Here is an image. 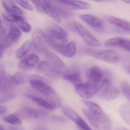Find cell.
I'll return each instance as SVG.
<instances>
[{
  "mask_svg": "<svg viewBox=\"0 0 130 130\" xmlns=\"http://www.w3.org/2000/svg\"><path fill=\"white\" fill-rule=\"evenodd\" d=\"M37 70L41 73L48 74H54V70L51 65L47 61L41 62L37 67Z\"/></svg>",
  "mask_w": 130,
  "mask_h": 130,
  "instance_id": "cell-28",
  "label": "cell"
},
{
  "mask_svg": "<svg viewBox=\"0 0 130 130\" xmlns=\"http://www.w3.org/2000/svg\"><path fill=\"white\" fill-rule=\"evenodd\" d=\"M99 84L89 82L86 83H82L75 86V89L77 94L82 98L89 99L98 93Z\"/></svg>",
  "mask_w": 130,
  "mask_h": 130,
  "instance_id": "cell-10",
  "label": "cell"
},
{
  "mask_svg": "<svg viewBox=\"0 0 130 130\" xmlns=\"http://www.w3.org/2000/svg\"><path fill=\"white\" fill-rule=\"evenodd\" d=\"M48 43L56 51L67 57H73L76 53V47L74 42L60 43L51 41Z\"/></svg>",
  "mask_w": 130,
  "mask_h": 130,
  "instance_id": "cell-11",
  "label": "cell"
},
{
  "mask_svg": "<svg viewBox=\"0 0 130 130\" xmlns=\"http://www.w3.org/2000/svg\"><path fill=\"white\" fill-rule=\"evenodd\" d=\"M85 73L89 80V82L99 84L102 81L103 73L101 68L98 66H93L87 68Z\"/></svg>",
  "mask_w": 130,
  "mask_h": 130,
  "instance_id": "cell-15",
  "label": "cell"
},
{
  "mask_svg": "<svg viewBox=\"0 0 130 130\" xmlns=\"http://www.w3.org/2000/svg\"><path fill=\"white\" fill-rule=\"evenodd\" d=\"M83 102L95 116L103 130H111V121L99 105L94 102L86 100H83Z\"/></svg>",
  "mask_w": 130,
  "mask_h": 130,
  "instance_id": "cell-3",
  "label": "cell"
},
{
  "mask_svg": "<svg viewBox=\"0 0 130 130\" xmlns=\"http://www.w3.org/2000/svg\"><path fill=\"white\" fill-rule=\"evenodd\" d=\"M32 45V42L30 40L24 42L17 52L16 55L17 58H22L25 56L31 49Z\"/></svg>",
  "mask_w": 130,
  "mask_h": 130,
  "instance_id": "cell-27",
  "label": "cell"
},
{
  "mask_svg": "<svg viewBox=\"0 0 130 130\" xmlns=\"http://www.w3.org/2000/svg\"><path fill=\"white\" fill-rule=\"evenodd\" d=\"M122 91L125 95L130 98V84L127 83H124L122 84Z\"/></svg>",
  "mask_w": 130,
  "mask_h": 130,
  "instance_id": "cell-34",
  "label": "cell"
},
{
  "mask_svg": "<svg viewBox=\"0 0 130 130\" xmlns=\"http://www.w3.org/2000/svg\"><path fill=\"white\" fill-rule=\"evenodd\" d=\"M15 2H17V3L19 4L20 6H22L24 9H26L29 10H33V8H32V6L26 1H16Z\"/></svg>",
  "mask_w": 130,
  "mask_h": 130,
  "instance_id": "cell-35",
  "label": "cell"
},
{
  "mask_svg": "<svg viewBox=\"0 0 130 130\" xmlns=\"http://www.w3.org/2000/svg\"><path fill=\"white\" fill-rule=\"evenodd\" d=\"M97 93L98 96L103 99L112 100L115 99L119 96L120 91L109 79L106 78L101 82Z\"/></svg>",
  "mask_w": 130,
  "mask_h": 130,
  "instance_id": "cell-5",
  "label": "cell"
},
{
  "mask_svg": "<svg viewBox=\"0 0 130 130\" xmlns=\"http://www.w3.org/2000/svg\"><path fill=\"white\" fill-rule=\"evenodd\" d=\"M1 130H6L1 125Z\"/></svg>",
  "mask_w": 130,
  "mask_h": 130,
  "instance_id": "cell-39",
  "label": "cell"
},
{
  "mask_svg": "<svg viewBox=\"0 0 130 130\" xmlns=\"http://www.w3.org/2000/svg\"><path fill=\"white\" fill-rule=\"evenodd\" d=\"M107 21L111 24L119 27L126 31L130 32V22L115 17H109Z\"/></svg>",
  "mask_w": 130,
  "mask_h": 130,
  "instance_id": "cell-20",
  "label": "cell"
},
{
  "mask_svg": "<svg viewBox=\"0 0 130 130\" xmlns=\"http://www.w3.org/2000/svg\"><path fill=\"white\" fill-rule=\"evenodd\" d=\"M2 4L6 11L9 13L17 15H23L24 12L19 7L16 5L14 2L11 1H3Z\"/></svg>",
  "mask_w": 130,
  "mask_h": 130,
  "instance_id": "cell-22",
  "label": "cell"
},
{
  "mask_svg": "<svg viewBox=\"0 0 130 130\" xmlns=\"http://www.w3.org/2000/svg\"><path fill=\"white\" fill-rule=\"evenodd\" d=\"M40 12L45 13L51 17L58 23L60 22L61 15L65 14L61 8L55 5L54 1H40Z\"/></svg>",
  "mask_w": 130,
  "mask_h": 130,
  "instance_id": "cell-6",
  "label": "cell"
},
{
  "mask_svg": "<svg viewBox=\"0 0 130 130\" xmlns=\"http://www.w3.org/2000/svg\"><path fill=\"white\" fill-rule=\"evenodd\" d=\"M3 70V68H1L0 99L1 104L12 100L17 95L16 87L17 85L13 82L11 76H6Z\"/></svg>",
  "mask_w": 130,
  "mask_h": 130,
  "instance_id": "cell-2",
  "label": "cell"
},
{
  "mask_svg": "<svg viewBox=\"0 0 130 130\" xmlns=\"http://www.w3.org/2000/svg\"><path fill=\"white\" fill-rule=\"evenodd\" d=\"M0 29V37H1V47H3L4 46L6 41L7 36L6 34V30L4 27L2 25V23L1 24Z\"/></svg>",
  "mask_w": 130,
  "mask_h": 130,
  "instance_id": "cell-33",
  "label": "cell"
},
{
  "mask_svg": "<svg viewBox=\"0 0 130 130\" xmlns=\"http://www.w3.org/2000/svg\"><path fill=\"white\" fill-rule=\"evenodd\" d=\"M125 71L130 75V65H127L124 67Z\"/></svg>",
  "mask_w": 130,
  "mask_h": 130,
  "instance_id": "cell-37",
  "label": "cell"
},
{
  "mask_svg": "<svg viewBox=\"0 0 130 130\" xmlns=\"http://www.w3.org/2000/svg\"><path fill=\"white\" fill-rule=\"evenodd\" d=\"M32 44L36 51L44 52L47 50L48 39L46 34L41 29L36 28L32 35Z\"/></svg>",
  "mask_w": 130,
  "mask_h": 130,
  "instance_id": "cell-9",
  "label": "cell"
},
{
  "mask_svg": "<svg viewBox=\"0 0 130 130\" xmlns=\"http://www.w3.org/2000/svg\"><path fill=\"white\" fill-rule=\"evenodd\" d=\"M3 17L5 20L10 22H19L24 20V18L20 15L13 13H4L3 14Z\"/></svg>",
  "mask_w": 130,
  "mask_h": 130,
  "instance_id": "cell-30",
  "label": "cell"
},
{
  "mask_svg": "<svg viewBox=\"0 0 130 130\" xmlns=\"http://www.w3.org/2000/svg\"><path fill=\"white\" fill-rule=\"evenodd\" d=\"M119 111L123 120L130 125V104L126 103L121 105Z\"/></svg>",
  "mask_w": 130,
  "mask_h": 130,
  "instance_id": "cell-26",
  "label": "cell"
},
{
  "mask_svg": "<svg viewBox=\"0 0 130 130\" xmlns=\"http://www.w3.org/2000/svg\"><path fill=\"white\" fill-rule=\"evenodd\" d=\"M15 114L21 119H23L37 118L45 115L44 112L29 108H22L17 111Z\"/></svg>",
  "mask_w": 130,
  "mask_h": 130,
  "instance_id": "cell-17",
  "label": "cell"
},
{
  "mask_svg": "<svg viewBox=\"0 0 130 130\" xmlns=\"http://www.w3.org/2000/svg\"><path fill=\"white\" fill-rule=\"evenodd\" d=\"M48 42H56L58 43H66L68 38V34L65 29L55 24H52L48 28Z\"/></svg>",
  "mask_w": 130,
  "mask_h": 130,
  "instance_id": "cell-7",
  "label": "cell"
},
{
  "mask_svg": "<svg viewBox=\"0 0 130 130\" xmlns=\"http://www.w3.org/2000/svg\"><path fill=\"white\" fill-rule=\"evenodd\" d=\"M81 19L89 25L96 28H102L103 24L101 20L96 17L89 14H84L80 15Z\"/></svg>",
  "mask_w": 130,
  "mask_h": 130,
  "instance_id": "cell-19",
  "label": "cell"
},
{
  "mask_svg": "<svg viewBox=\"0 0 130 130\" xmlns=\"http://www.w3.org/2000/svg\"><path fill=\"white\" fill-rule=\"evenodd\" d=\"M74 25L80 36L87 44L94 47L100 46L98 39L83 25L78 22H74Z\"/></svg>",
  "mask_w": 130,
  "mask_h": 130,
  "instance_id": "cell-8",
  "label": "cell"
},
{
  "mask_svg": "<svg viewBox=\"0 0 130 130\" xmlns=\"http://www.w3.org/2000/svg\"><path fill=\"white\" fill-rule=\"evenodd\" d=\"M17 24L19 27L24 32H29L31 30V25L25 20L18 22Z\"/></svg>",
  "mask_w": 130,
  "mask_h": 130,
  "instance_id": "cell-32",
  "label": "cell"
},
{
  "mask_svg": "<svg viewBox=\"0 0 130 130\" xmlns=\"http://www.w3.org/2000/svg\"><path fill=\"white\" fill-rule=\"evenodd\" d=\"M82 111L85 117L95 130H104L102 128L97 119L89 110L83 108Z\"/></svg>",
  "mask_w": 130,
  "mask_h": 130,
  "instance_id": "cell-25",
  "label": "cell"
},
{
  "mask_svg": "<svg viewBox=\"0 0 130 130\" xmlns=\"http://www.w3.org/2000/svg\"><path fill=\"white\" fill-rule=\"evenodd\" d=\"M29 80L32 88L44 96L45 100L55 108L60 107L62 105L60 97L45 79L38 75L33 74L29 77Z\"/></svg>",
  "mask_w": 130,
  "mask_h": 130,
  "instance_id": "cell-1",
  "label": "cell"
},
{
  "mask_svg": "<svg viewBox=\"0 0 130 130\" xmlns=\"http://www.w3.org/2000/svg\"><path fill=\"white\" fill-rule=\"evenodd\" d=\"M105 45L109 47H118L130 52V40L121 37H114L107 39Z\"/></svg>",
  "mask_w": 130,
  "mask_h": 130,
  "instance_id": "cell-18",
  "label": "cell"
},
{
  "mask_svg": "<svg viewBox=\"0 0 130 130\" xmlns=\"http://www.w3.org/2000/svg\"><path fill=\"white\" fill-rule=\"evenodd\" d=\"M43 53L46 60L53 68L55 74H61L66 69V64L58 56L48 50Z\"/></svg>",
  "mask_w": 130,
  "mask_h": 130,
  "instance_id": "cell-12",
  "label": "cell"
},
{
  "mask_svg": "<svg viewBox=\"0 0 130 130\" xmlns=\"http://www.w3.org/2000/svg\"><path fill=\"white\" fill-rule=\"evenodd\" d=\"M124 2H125L126 3H127L129 4H130V1L129 0V1H124Z\"/></svg>",
  "mask_w": 130,
  "mask_h": 130,
  "instance_id": "cell-40",
  "label": "cell"
},
{
  "mask_svg": "<svg viewBox=\"0 0 130 130\" xmlns=\"http://www.w3.org/2000/svg\"><path fill=\"white\" fill-rule=\"evenodd\" d=\"M7 110V108L6 106H1V109H0V114L1 115L4 114V112L6 111Z\"/></svg>",
  "mask_w": 130,
  "mask_h": 130,
  "instance_id": "cell-36",
  "label": "cell"
},
{
  "mask_svg": "<svg viewBox=\"0 0 130 130\" xmlns=\"http://www.w3.org/2000/svg\"><path fill=\"white\" fill-rule=\"evenodd\" d=\"M60 4L70 6L74 9L79 10H89L90 8V6L85 2L75 1H56Z\"/></svg>",
  "mask_w": 130,
  "mask_h": 130,
  "instance_id": "cell-21",
  "label": "cell"
},
{
  "mask_svg": "<svg viewBox=\"0 0 130 130\" xmlns=\"http://www.w3.org/2000/svg\"><path fill=\"white\" fill-rule=\"evenodd\" d=\"M39 60V57L37 55L31 54L19 61L18 63V67L20 70H30L38 64Z\"/></svg>",
  "mask_w": 130,
  "mask_h": 130,
  "instance_id": "cell-16",
  "label": "cell"
},
{
  "mask_svg": "<svg viewBox=\"0 0 130 130\" xmlns=\"http://www.w3.org/2000/svg\"><path fill=\"white\" fill-rule=\"evenodd\" d=\"M10 76L13 82L17 85L24 84L26 81V77L23 73L21 72L16 73Z\"/></svg>",
  "mask_w": 130,
  "mask_h": 130,
  "instance_id": "cell-31",
  "label": "cell"
},
{
  "mask_svg": "<svg viewBox=\"0 0 130 130\" xmlns=\"http://www.w3.org/2000/svg\"><path fill=\"white\" fill-rule=\"evenodd\" d=\"M9 128L10 130H22V129L16 127H9Z\"/></svg>",
  "mask_w": 130,
  "mask_h": 130,
  "instance_id": "cell-38",
  "label": "cell"
},
{
  "mask_svg": "<svg viewBox=\"0 0 130 130\" xmlns=\"http://www.w3.org/2000/svg\"><path fill=\"white\" fill-rule=\"evenodd\" d=\"M63 78L74 86L82 83V78L79 72L77 71H71L65 73Z\"/></svg>",
  "mask_w": 130,
  "mask_h": 130,
  "instance_id": "cell-23",
  "label": "cell"
},
{
  "mask_svg": "<svg viewBox=\"0 0 130 130\" xmlns=\"http://www.w3.org/2000/svg\"><path fill=\"white\" fill-rule=\"evenodd\" d=\"M86 52L90 56L111 63H118L121 59L120 55L113 50H97L87 48Z\"/></svg>",
  "mask_w": 130,
  "mask_h": 130,
  "instance_id": "cell-4",
  "label": "cell"
},
{
  "mask_svg": "<svg viewBox=\"0 0 130 130\" xmlns=\"http://www.w3.org/2000/svg\"><path fill=\"white\" fill-rule=\"evenodd\" d=\"M62 110L64 114L73 121L81 130H92L79 114L72 108L68 106H64Z\"/></svg>",
  "mask_w": 130,
  "mask_h": 130,
  "instance_id": "cell-13",
  "label": "cell"
},
{
  "mask_svg": "<svg viewBox=\"0 0 130 130\" xmlns=\"http://www.w3.org/2000/svg\"><path fill=\"white\" fill-rule=\"evenodd\" d=\"M5 122L15 125H20L22 124V119L15 114L7 116L4 118Z\"/></svg>",
  "mask_w": 130,
  "mask_h": 130,
  "instance_id": "cell-29",
  "label": "cell"
},
{
  "mask_svg": "<svg viewBox=\"0 0 130 130\" xmlns=\"http://www.w3.org/2000/svg\"><path fill=\"white\" fill-rule=\"evenodd\" d=\"M21 35L20 30L15 26H11L9 32L7 35L4 46L3 47H1V57H2L4 49L9 47L17 41Z\"/></svg>",
  "mask_w": 130,
  "mask_h": 130,
  "instance_id": "cell-14",
  "label": "cell"
},
{
  "mask_svg": "<svg viewBox=\"0 0 130 130\" xmlns=\"http://www.w3.org/2000/svg\"><path fill=\"white\" fill-rule=\"evenodd\" d=\"M27 96L36 104L50 111H53L55 109L52 105L44 99L33 95H28Z\"/></svg>",
  "mask_w": 130,
  "mask_h": 130,
  "instance_id": "cell-24",
  "label": "cell"
}]
</instances>
